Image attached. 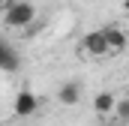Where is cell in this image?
Instances as JSON below:
<instances>
[{
  "mask_svg": "<svg viewBox=\"0 0 129 126\" xmlns=\"http://www.w3.org/2000/svg\"><path fill=\"white\" fill-rule=\"evenodd\" d=\"M33 18H36V6H33V3H27V0L12 3V6L6 9V15H3L6 27H12V30H24V27H30Z\"/></svg>",
  "mask_w": 129,
  "mask_h": 126,
  "instance_id": "cell-1",
  "label": "cell"
},
{
  "mask_svg": "<svg viewBox=\"0 0 129 126\" xmlns=\"http://www.w3.org/2000/svg\"><path fill=\"white\" fill-rule=\"evenodd\" d=\"M36 111H39V99H36V93L21 90V93L15 96V102H12V114H15V117H33Z\"/></svg>",
  "mask_w": 129,
  "mask_h": 126,
  "instance_id": "cell-2",
  "label": "cell"
},
{
  "mask_svg": "<svg viewBox=\"0 0 129 126\" xmlns=\"http://www.w3.org/2000/svg\"><path fill=\"white\" fill-rule=\"evenodd\" d=\"M84 51H87L90 57H105V54H111V51H108V42H105V33L102 30H90L84 36Z\"/></svg>",
  "mask_w": 129,
  "mask_h": 126,
  "instance_id": "cell-3",
  "label": "cell"
},
{
  "mask_svg": "<svg viewBox=\"0 0 129 126\" xmlns=\"http://www.w3.org/2000/svg\"><path fill=\"white\" fill-rule=\"evenodd\" d=\"M18 66H21V54L0 39V72H18Z\"/></svg>",
  "mask_w": 129,
  "mask_h": 126,
  "instance_id": "cell-4",
  "label": "cell"
},
{
  "mask_svg": "<svg viewBox=\"0 0 129 126\" xmlns=\"http://www.w3.org/2000/svg\"><path fill=\"white\" fill-rule=\"evenodd\" d=\"M57 99H60V105H66V108L78 105V102H81V84H78V81H66V84H60Z\"/></svg>",
  "mask_w": 129,
  "mask_h": 126,
  "instance_id": "cell-5",
  "label": "cell"
},
{
  "mask_svg": "<svg viewBox=\"0 0 129 126\" xmlns=\"http://www.w3.org/2000/svg\"><path fill=\"white\" fill-rule=\"evenodd\" d=\"M105 42H108V51H111V54H117V51H123V48H126V33L120 30V27H105Z\"/></svg>",
  "mask_w": 129,
  "mask_h": 126,
  "instance_id": "cell-6",
  "label": "cell"
},
{
  "mask_svg": "<svg viewBox=\"0 0 129 126\" xmlns=\"http://www.w3.org/2000/svg\"><path fill=\"white\" fill-rule=\"evenodd\" d=\"M114 105H117L114 93H96V99H93V111L96 114H111Z\"/></svg>",
  "mask_w": 129,
  "mask_h": 126,
  "instance_id": "cell-7",
  "label": "cell"
},
{
  "mask_svg": "<svg viewBox=\"0 0 129 126\" xmlns=\"http://www.w3.org/2000/svg\"><path fill=\"white\" fill-rule=\"evenodd\" d=\"M114 114H117L120 120H129V99H117V105H114Z\"/></svg>",
  "mask_w": 129,
  "mask_h": 126,
  "instance_id": "cell-8",
  "label": "cell"
},
{
  "mask_svg": "<svg viewBox=\"0 0 129 126\" xmlns=\"http://www.w3.org/2000/svg\"><path fill=\"white\" fill-rule=\"evenodd\" d=\"M123 9H129V0H123Z\"/></svg>",
  "mask_w": 129,
  "mask_h": 126,
  "instance_id": "cell-9",
  "label": "cell"
},
{
  "mask_svg": "<svg viewBox=\"0 0 129 126\" xmlns=\"http://www.w3.org/2000/svg\"><path fill=\"white\" fill-rule=\"evenodd\" d=\"M3 3H6V0H0V6H3Z\"/></svg>",
  "mask_w": 129,
  "mask_h": 126,
  "instance_id": "cell-10",
  "label": "cell"
}]
</instances>
